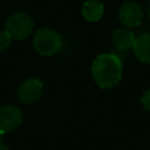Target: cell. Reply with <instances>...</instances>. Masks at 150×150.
I'll return each instance as SVG.
<instances>
[{
  "label": "cell",
  "instance_id": "obj_1",
  "mask_svg": "<svg viewBox=\"0 0 150 150\" xmlns=\"http://www.w3.org/2000/svg\"><path fill=\"white\" fill-rule=\"evenodd\" d=\"M123 73L122 62L115 54H101L98 55L91 67V75L96 84L103 89L115 87Z\"/></svg>",
  "mask_w": 150,
  "mask_h": 150
},
{
  "label": "cell",
  "instance_id": "obj_2",
  "mask_svg": "<svg viewBox=\"0 0 150 150\" xmlns=\"http://www.w3.org/2000/svg\"><path fill=\"white\" fill-rule=\"evenodd\" d=\"M33 45L39 54L43 56H50L60 49L61 36L59 35V33L50 28H42L34 35Z\"/></svg>",
  "mask_w": 150,
  "mask_h": 150
},
{
  "label": "cell",
  "instance_id": "obj_3",
  "mask_svg": "<svg viewBox=\"0 0 150 150\" xmlns=\"http://www.w3.org/2000/svg\"><path fill=\"white\" fill-rule=\"evenodd\" d=\"M34 28V23L30 16L25 13H15L8 18L6 22V32L12 39L23 40L26 39Z\"/></svg>",
  "mask_w": 150,
  "mask_h": 150
},
{
  "label": "cell",
  "instance_id": "obj_4",
  "mask_svg": "<svg viewBox=\"0 0 150 150\" xmlns=\"http://www.w3.org/2000/svg\"><path fill=\"white\" fill-rule=\"evenodd\" d=\"M22 123V114L14 105H4L0 108V134H6L18 129Z\"/></svg>",
  "mask_w": 150,
  "mask_h": 150
},
{
  "label": "cell",
  "instance_id": "obj_5",
  "mask_svg": "<svg viewBox=\"0 0 150 150\" xmlns=\"http://www.w3.org/2000/svg\"><path fill=\"white\" fill-rule=\"evenodd\" d=\"M118 18L121 22L127 27H136L143 20V9L138 4L128 1L121 6Z\"/></svg>",
  "mask_w": 150,
  "mask_h": 150
},
{
  "label": "cell",
  "instance_id": "obj_6",
  "mask_svg": "<svg viewBox=\"0 0 150 150\" xmlns=\"http://www.w3.org/2000/svg\"><path fill=\"white\" fill-rule=\"evenodd\" d=\"M42 82L39 79L32 77L26 80L18 90V96L23 103H33L38 101L42 94Z\"/></svg>",
  "mask_w": 150,
  "mask_h": 150
},
{
  "label": "cell",
  "instance_id": "obj_7",
  "mask_svg": "<svg viewBox=\"0 0 150 150\" xmlns=\"http://www.w3.org/2000/svg\"><path fill=\"white\" fill-rule=\"evenodd\" d=\"M134 52L138 60L144 63H150V34L145 33L136 38L134 43Z\"/></svg>",
  "mask_w": 150,
  "mask_h": 150
},
{
  "label": "cell",
  "instance_id": "obj_8",
  "mask_svg": "<svg viewBox=\"0 0 150 150\" xmlns=\"http://www.w3.org/2000/svg\"><path fill=\"white\" fill-rule=\"evenodd\" d=\"M136 41V36L135 34L129 30V29H124V28H120L116 29L112 34V43L116 48L118 49H129L134 47V43Z\"/></svg>",
  "mask_w": 150,
  "mask_h": 150
},
{
  "label": "cell",
  "instance_id": "obj_9",
  "mask_svg": "<svg viewBox=\"0 0 150 150\" xmlns=\"http://www.w3.org/2000/svg\"><path fill=\"white\" fill-rule=\"evenodd\" d=\"M104 13V7L98 0H88L82 6V15L89 22L98 21Z\"/></svg>",
  "mask_w": 150,
  "mask_h": 150
},
{
  "label": "cell",
  "instance_id": "obj_10",
  "mask_svg": "<svg viewBox=\"0 0 150 150\" xmlns=\"http://www.w3.org/2000/svg\"><path fill=\"white\" fill-rule=\"evenodd\" d=\"M11 36H9V34L5 30V32H0V52L1 50H5L8 46H9V43H11Z\"/></svg>",
  "mask_w": 150,
  "mask_h": 150
},
{
  "label": "cell",
  "instance_id": "obj_11",
  "mask_svg": "<svg viewBox=\"0 0 150 150\" xmlns=\"http://www.w3.org/2000/svg\"><path fill=\"white\" fill-rule=\"evenodd\" d=\"M141 103L145 110L150 111V89H148L143 93V95L141 97Z\"/></svg>",
  "mask_w": 150,
  "mask_h": 150
},
{
  "label": "cell",
  "instance_id": "obj_12",
  "mask_svg": "<svg viewBox=\"0 0 150 150\" xmlns=\"http://www.w3.org/2000/svg\"><path fill=\"white\" fill-rule=\"evenodd\" d=\"M0 150H8V149H7V146H6V145H4V144H1V143H0Z\"/></svg>",
  "mask_w": 150,
  "mask_h": 150
},
{
  "label": "cell",
  "instance_id": "obj_13",
  "mask_svg": "<svg viewBox=\"0 0 150 150\" xmlns=\"http://www.w3.org/2000/svg\"><path fill=\"white\" fill-rule=\"evenodd\" d=\"M149 16H150V12H149Z\"/></svg>",
  "mask_w": 150,
  "mask_h": 150
}]
</instances>
